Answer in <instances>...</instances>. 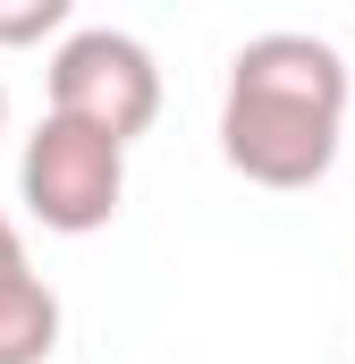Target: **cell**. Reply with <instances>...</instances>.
<instances>
[{
    "instance_id": "obj_5",
    "label": "cell",
    "mask_w": 355,
    "mask_h": 364,
    "mask_svg": "<svg viewBox=\"0 0 355 364\" xmlns=\"http://www.w3.org/2000/svg\"><path fill=\"white\" fill-rule=\"evenodd\" d=\"M68 43V0H0V43Z\"/></svg>"
},
{
    "instance_id": "obj_4",
    "label": "cell",
    "mask_w": 355,
    "mask_h": 364,
    "mask_svg": "<svg viewBox=\"0 0 355 364\" xmlns=\"http://www.w3.org/2000/svg\"><path fill=\"white\" fill-rule=\"evenodd\" d=\"M51 348H60V296L43 272H26L17 288H0V364H51Z\"/></svg>"
},
{
    "instance_id": "obj_2",
    "label": "cell",
    "mask_w": 355,
    "mask_h": 364,
    "mask_svg": "<svg viewBox=\"0 0 355 364\" xmlns=\"http://www.w3.org/2000/svg\"><path fill=\"white\" fill-rule=\"evenodd\" d=\"M17 195H26V212H34L43 229L93 237V229L119 220V195H127V144H110V136H93V127H77V119L43 110V127H34L26 153H17Z\"/></svg>"
},
{
    "instance_id": "obj_1",
    "label": "cell",
    "mask_w": 355,
    "mask_h": 364,
    "mask_svg": "<svg viewBox=\"0 0 355 364\" xmlns=\"http://www.w3.org/2000/svg\"><path fill=\"white\" fill-rule=\"evenodd\" d=\"M339 136H347V60H339V43L271 26L229 60L220 161L246 186H271V195L322 186L339 170Z\"/></svg>"
},
{
    "instance_id": "obj_7",
    "label": "cell",
    "mask_w": 355,
    "mask_h": 364,
    "mask_svg": "<svg viewBox=\"0 0 355 364\" xmlns=\"http://www.w3.org/2000/svg\"><path fill=\"white\" fill-rule=\"evenodd\" d=\"M0 127H9V85H0Z\"/></svg>"
},
{
    "instance_id": "obj_3",
    "label": "cell",
    "mask_w": 355,
    "mask_h": 364,
    "mask_svg": "<svg viewBox=\"0 0 355 364\" xmlns=\"http://www.w3.org/2000/svg\"><path fill=\"white\" fill-rule=\"evenodd\" d=\"M51 110L110 144H136L161 119V60L119 26H77L51 51Z\"/></svg>"
},
{
    "instance_id": "obj_6",
    "label": "cell",
    "mask_w": 355,
    "mask_h": 364,
    "mask_svg": "<svg viewBox=\"0 0 355 364\" xmlns=\"http://www.w3.org/2000/svg\"><path fill=\"white\" fill-rule=\"evenodd\" d=\"M26 272H34V263H26V237H17V220L0 212V288H17Z\"/></svg>"
}]
</instances>
